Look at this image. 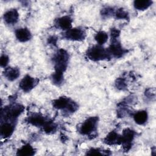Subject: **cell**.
<instances>
[{"instance_id": "cell-15", "label": "cell", "mask_w": 156, "mask_h": 156, "mask_svg": "<svg viewBox=\"0 0 156 156\" xmlns=\"http://www.w3.org/2000/svg\"><path fill=\"white\" fill-rule=\"evenodd\" d=\"M104 143L108 145L120 144L121 143V135H118L116 132L112 131L106 136L104 140Z\"/></svg>"}, {"instance_id": "cell-24", "label": "cell", "mask_w": 156, "mask_h": 156, "mask_svg": "<svg viewBox=\"0 0 156 156\" xmlns=\"http://www.w3.org/2000/svg\"><path fill=\"white\" fill-rule=\"evenodd\" d=\"M115 10L112 7H107L102 9L101 10V15L104 18H108L112 16H114Z\"/></svg>"}, {"instance_id": "cell-22", "label": "cell", "mask_w": 156, "mask_h": 156, "mask_svg": "<svg viewBox=\"0 0 156 156\" xmlns=\"http://www.w3.org/2000/svg\"><path fill=\"white\" fill-rule=\"evenodd\" d=\"M114 16L116 19L119 20H128L129 19V13L122 8L118 9L115 10Z\"/></svg>"}, {"instance_id": "cell-9", "label": "cell", "mask_w": 156, "mask_h": 156, "mask_svg": "<svg viewBox=\"0 0 156 156\" xmlns=\"http://www.w3.org/2000/svg\"><path fill=\"white\" fill-rule=\"evenodd\" d=\"M3 18L5 23L7 24L13 25L18 22L19 19V14L16 9H10L5 12Z\"/></svg>"}, {"instance_id": "cell-5", "label": "cell", "mask_w": 156, "mask_h": 156, "mask_svg": "<svg viewBox=\"0 0 156 156\" xmlns=\"http://www.w3.org/2000/svg\"><path fill=\"white\" fill-rule=\"evenodd\" d=\"M86 36L85 30L80 27L71 28L63 34L64 38L72 41H82L85 38Z\"/></svg>"}, {"instance_id": "cell-1", "label": "cell", "mask_w": 156, "mask_h": 156, "mask_svg": "<svg viewBox=\"0 0 156 156\" xmlns=\"http://www.w3.org/2000/svg\"><path fill=\"white\" fill-rule=\"evenodd\" d=\"M86 54L90 60L94 62L104 60L111 58V55L107 49L103 48L99 44L90 48L87 50Z\"/></svg>"}, {"instance_id": "cell-26", "label": "cell", "mask_w": 156, "mask_h": 156, "mask_svg": "<svg viewBox=\"0 0 156 156\" xmlns=\"http://www.w3.org/2000/svg\"><path fill=\"white\" fill-rule=\"evenodd\" d=\"M9 62V57L5 54L2 55L1 56L0 58V65L1 67L5 68L6 66L8 65V63Z\"/></svg>"}, {"instance_id": "cell-14", "label": "cell", "mask_w": 156, "mask_h": 156, "mask_svg": "<svg viewBox=\"0 0 156 156\" xmlns=\"http://www.w3.org/2000/svg\"><path fill=\"white\" fill-rule=\"evenodd\" d=\"M15 130V125L12 122H4L1 126V135L6 138L12 136Z\"/></svg>"}, {"instance_id": "cell-29", "label": "cell", "mask_w": 156, "mask_h": 156, "mask_svg": "<svg viewBox=\"0 0 156 156\" xmlns=\"http://www.w3.org/2000/svg\"><path fill=\"white\" fill-rule=\"evenodd\" d=\"M49 42L50 43H52V44H55L56 42H57V38H55L54 36H52V37H51L49 40H48Z\"/></svg>"}, {"instance_id": "cell-13", "label": "cell", "mask_w": 156, "mask_h": 156, "mask_svg": "<svg viewBox=\"0 0 156 156\" xmlns=\"http://www.w3.org/2000/svg\"><path fill=\"white\" fill-rule=\"evenodd\" d=\"M71 99L68 97L62 96L53 101V107L58 110H66L71 102Z\"/></svg>"}, {"instance_id": "cell-2", "label": "cell", "mask_w": 156, "mask_h": 156, "mask_svg": "<svg viewBox=\"0 0 156 156\" xmlns=\"http://www.w3.org/2000/svg\"><path fill=\"white\" fill-rule=\"evenodd\" d=\"M69 54L63 49H60L54 57L55 71L64 73L67 68Z\"/></svg>"}, {"instance_id": "cell-8", "label": "cell", "mask_w": 156, "mask_h": 156, "mask_svg": "<svg viewBox=\"0 0 156 156\" xmlns=\"http://www.w3.org/2000/svg\"><path fill=\"white\" fill-rule=\"evenodd\" d=\"M121 143L126 151L129 150L131 147L132 141L135 137V132L130 129H126L123 130L122 135H121Z\"/></svg>"}, {"instance_id": "cell-16", "label": "cell", "mask_w": 156, "mask_h": 156, "mask_svg": "<svg viewBox=\"0 0 156 156\" xmlns=\"http://www.w3.org/2000/svg\"><path fill=\"white\" fill-rule=\"evenodd\" d=\"M20 69L16 67H9L4 71V77L9 81H13L20 76Z\"/></svg>"}, {"instance_id": "cell-12", "label": "cell", "mask_w": 156, "mask_h": 156, "mask_svg": "<svg viewBox=\"0 0 156 156\" xmlns=\"http://www.w3.org/2000/svg\"><path fill=\"white\" fill-rule=\"evenodd\" d=\"M27 121L34 126L43 127L48 121L41 115L38 113H34L27 118Z\"/></svg>"}, {"instance_id": "cell-3", "label": "cell", "mask_w": 156, "mask_h": 156, "mask_svg": "<svg viewBox=\"0 0 156 156\" xmlns=\"http://www.w3.org/2000/svg\"><path fill=\"white\" fill-rule=\"evenodd\" d=\"M98 119L97 116H91L87 118L79 127V132L83 135H92L93 133L96 132Z\"/></svg>"}, {"instance_id": "cell-4", "label": "cell", "mask_w": 156, "mask_h": 156, "mask_svg": "<svg viewBox=\"0 0 156 156\" xmlns=\"http://www.w3.org/2000/svg\"><path fill=\"white\" fill-rule=\"evenodd\" d=\"M24 107L21 104H15L10 107H5L4 112L1 111V118L4 116L5 119H10L12 121H15L16 118L23 112Z\"/></svg>"}, {"instance_id": "cell-6", "label": "cell", "mask_w": 156, "mask_h": 156, "mask_svg": "<svg viewBox=\"0 0 156 156\" xmlns=\"http://www.w3.org/2000/svg\"><path fill=\"white\" fill-rule=\"evenodd\" d=\"M38 82L39 80L37 78L33 77L30 75H26L20 81L19 87L24 92L27 93L34 88Z\"/></svg>"}, {"instance_id": "cell-25", "label": "cell", "mask_w": 156, "mask_h": 156, "mask_svg": "<svg viewBox=\"0 0 156 156\" xmlns=\"http://www.w3.org/2000/svg\"><path fill=\"white\" fill-rule=\"evenodd\" d=\"M115 85L117 88L119 90H124L127 87V84L126 81L122 78H118L116 80Z\"/></svg>"}, {"instance_id": "cell-10", "label": "cell", "mask_w": 156, "mask_h": 156, "mask_svg": "<svg viewBox=\"0 0 156 156\" xmlns=\"http://www.w3.org/2000/svg\"><path fill=\"white\" fill-rule=\"evenodd\" d=\"M16 39L20 42H26L30 40L32 38V34L30 31L26 27L17 29L15 32Z\"/></svg>"}, {"instance_id": "cell-28", "label": "cell", "mask_w": 156, "mask_h": 156, "mask_svg": "<svg viewBox=\"0 0 156 156\" xmlns=\"http://www.w3.org/2000/svg\"><path fill=\"white\" fill-rule=\"evenodd\" d=\"M87 155H102L104 154L102 152H101V151L99 149L96 148H91L88 151H87Z\"/></svg>"}, {"instance_id": "cell-20", "label": "cell", "mask_w": 156, "mask_h": 156, "mask_svg": "<svg viewBox=\"0 0 156 156\" xmlns=\"http://www.w3.org/2000/svg\"><path fill=\"white\" fill-rule=\"evenodd\" d=\"M108 34L102 30H100L98 32L95 36L94 39L99 45H102L105 43L108 40Z\"/></svg>"}, {"instance_id": "cell-19", "label": "cell", "mask_w": 156, "mask_h": 156, "mask_svg": "<svg viewBox=\"0 0 156 156\" xmlns=\"http://www.w3.org/2000/svg\"><path fill=\"white\" fill-rule=\"evenodd\" d=\"M152 4L151 0H136L133 2L134 7L138 10H145Z\"/></svg>"}, {"instance_id": "cell-23", "label": "cell", "mask_w": 156, "mask_h": 156, "mask_svg": "<svg viewBox=\"0 0 156 156\" xmlns=\"http://www.w3.org/2000/svg\"><path fill=\"white\" fill-rule=\"evenodd\" d=\"M43 130L44 131L45 133L50 134L55 131L56 126L54 123L48 121L44 124V125L43 126Z\"/></svg>"}, {"instance_id": "cell-27", "label": "cell", "mask_w": 156, "mask_h": 156, "mask_svg": "<svg viewBox=\"0 0 156 156\" xmlns=\"http://www.w3.org/2000/svg\"><path fill=\"white\" fill-rule=\"evenodd\" d=\"M120 35V31L116 28H112L110 30V36L112 40H117Z\"/></svg>"}, {"instance_id": "cell-21", "label": "cell", "mask_w": 156, "mask_h": 156, "mask_svg": "<svg viewBox=\"0 0 156 156\" xmlns=\"http://www.w3.org/2000/svg\"><path fill=\"white\" fill-rule=\"evenodd\" d=\"M52 81L56 85H60L63 81V73L55 71L51 76Z\"/></svg>"}, {"instance_id": "cell-7", "label": "cell", "mask_w": 156, "mask_h": 156, "mask_svg": "<svg viewBox=\"0 0 156 156\" xmlns=\"http://www.w3.org/2000/svg\"><path fill=\"white\" fill-rule=\"evenodd\" d=\"M112 41V43L107 49L111 57L119 58L127 52V50L122 48L120 42L118 41V39L113 40Z\"/></svg>"}, {"instance_id": "cell-17", "label": "cell", "mask_w": 156, "mask_h": 156, "mask_svg": "<svg viewBox=\"0 0 156 156\" xmlns=\"http://www.w3.org/2000/svg\"><path fill=\"white\" fill-rule=\"evenodd\" d=\"M133 117L135 122L136 124L143 125L147 122L148 119V114L145 110H140L136 112L133 115Z\"/></svg>"}, {"instance_id": "cell-11", "label": "cell", "mask_w": 156, "mask_h": 156, "mask_svg": "<svg viewBox=\"0 0 156 156\" xmlns=\"http://www.w3.org/2000/svg\"><path fill=\"white\" fill-rule=\"evenodd\" d=\"M72 19L68 16H63L58 18L55 21V25L57 27L63 30H68L72 28Z\"/></svg>"}, {"instance_id": "cell-18", "label": "cell", "mask_w": 156, "mask_h": 156, "mask_svg": "<svg viewBox=\"0 0 156 156\" xmlns=\"http://www.w3.org/2000/svg\"><path fill=\"white\" fill-rule=\"evenodd\" d=\"M35 153V149L29 144H27L23 146L18 150L16 155L22 156H32L34 155Z\"/></svg>"}]
</instances>
